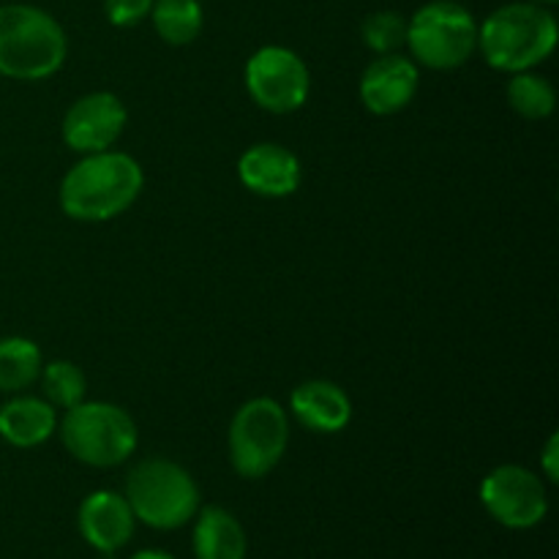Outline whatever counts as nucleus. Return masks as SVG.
<instances>
[{"mask_svg": "<svg viewBox=\"0 0 559 559\" xmlns=\"http://www.w3.org/2000/svg\"><path fill=\"white\" fill-rule=\"evenodd\" d=\"M145 186L140 162L129 153H87L60 183V207L74 222H109L129 211Z\"/></svg>", "mask_w": 559, "mask_h": 559, "instance_id": "nucleus-1", "label": "nucleus"}, {"mask_svg": "<svg viewBox=\"0 0 559 559\" xmlns=\"http://www.w3.org/2000/svg\"><path fill=\"white\" fill-rule=\"evenodd\" d=\"M559 27L549 5L508 3L478 25V49L497 71L519 74L544 63L557 47Z\"/></svg>", "mask_w": 559, "mask_h": 559, "instance_id": "nucleus-2", "label": "nucleus"}, {"mask_svg": "<svg viewBox=\"0 0 559 559\" xmlns=\"http://www.w3.org/2000/svg\"><path fill=\"white\" fill-rule=\"evenodd\" d=\"M69 41L52 14L27 3L0 5V76L38 82L63 66Z\"/></svg>", "mask_w": 559, "mask_h": 559, "instance_id": "nucleus-3", "label": "nucleus"}, {"mask_svg": "<svg viewBox=\"0 0 559 559\" xmlns=\"http://www.w3.org/2000/svg\"><path fill=\"white\" fill-rule=\"evenodd\" d=\"M126 502L136 522L173 533L200 511V489L189 469L169 459H145L126 478Z\"/></svg>", "mask_w": 559, "mask_h": 559, "instance_id": "nucleus-4", "label": "nucleus"}, {"mask_svg": "<svg viewBox=\"0 0 559 559\" xmlns=\"http://www.w3.org/2000/svg\"><path fill=\"white\" fill-rule=\"evenodd\" d=\"M60 440L76 462L109 469L123 464L136 451V424L123 407L109 402H80L66 409Z\"/></svg>", "mask_w": 559, "mask_h": 559, "instance_id": "nucleus-5", "label": "nucleus"}, {"mask_svg": "<svg viewBox=\"0 0 559 559\" xmlns=\"http://www.w3.org/2000/svg\"><path fill=\"white\" fill-rule=\"evenodd\" d=\"M407 47L426 69H459L478 49V22L456 0H431L407 20Z\"/></svg>", "mask_w": 559, "mask_h": 559, "instance_id": "nucleus-6", "label": "nucleus"}, {"mask_svg": "<svg viewBox=\"0 0 559 559\" xmlns=\"http://www.w3.org/2000/svg\"><path fill=\"white\" fill-rule=\"evenodd\" d=\"M289 442V418L282 404L260 396L246 402L229 424V462L246 480L265 478Z\"/></svg>", "mask_w": 559, "mask_h": 559, "instance_id": "nucleus-7", "label": "nucleus"}, {"mask_svg": "<svg viewBox=\"0 0 559 559\" xmlns=\"http://www.w3.org/2000/svg\"><path fill=\"white\" fill-rule=\"evenodd\" d=\"M246 91L265 112L287 115L309 98L311 74L293 49L262 47L246 63Z\"/></svg>", "mask_w": 559, "mask_h": 559, "instance_id": "nucleus-8", "label": "nucleus"}, {"mask_svg": "<svg viewBox=\"0 0 559 559\" xmlns=\"http://www.w3.org/2000/svg\"><path fill=\"white\" fill-rule=\"evenodd\" d=\"M480 502L497 524L508 530H533L549 513L546 484L527 467L502 464L480 484Z\"/></svg>", "mask_w": 559, "mask_h": 559, "instance_id": "nucleus-9", "label": "nucleus"}, {"mask_svg": "<svg viewBox=\"0 0 559 559\" xmlns=\"http://www.w3.org/2000/svg\"><path fill=\"white\" fill-rule=\"evenodd\" d=\"M126 120H129V112H126L123 102L115 93L98 91L71 104L60 131L71 151L87 156V153L109 151L123 134Z\"/></svg>", "mask_w": 559, "mask_h": 559, "instance_id": "nucleus-10", "label": "nucleus"}, {"mask_svg": "<svg viewBox=\"0 0 559 559\" xmlns=\"http://www.w3.org/2000/svg\"><path fill=\"white\" fill-rule=\"evenodd\" d=\"M420 85V71L415 60L391 52L380 55L366 66L360 76V98L374 115H396L415 98Z\"/></svg>", "mask_w": 559, "mask_h": 559, "instance_id": "nucleus-11", "label": "nucleus"}, {"mask_svg": "<svg viewBox=\"0 0 559 559\" xmlns=\"http://www.w3.org/2000/svg\"><path fill=\"white\" fill-rule=\"evenodd\" d=\"M134 513L118 491H93L82 500L80 513H76L80 535L87 546L102 555H115L118 549H123L134 535Z\"/></svg>", "mask_w": 559, "mask_h": 559, "instance_id": "nucleus-12", "label": "nucleus"}, {"mask_svg": "<svg viewBox=\"0 0 559 559\" xmlns=\"http://www.w3.org/2000/svg\"><path fill=\"white\" fill-rule=\"evenodd\" d=\"M238 178L254 194L282 200L298 191L300 162L293 151L276 142H260L240 156Z\"/></svg>", "mask_w": 559, "mask_h": 559, "instance_id": "nucleus-13", "label": "nucleus"}, {"mask_svg": "<svg viewBox=\"0 0 559 559\" xmlns=\"http://www.w3.org/2000/svg\"><path fill=\"white\" fill-rule=\"evenodd\" d=\"M289 409L304 429L317 431V435H336L347 429L353 418L349 396L336 382L328 380H311L295 388L289 396Z\"/></svg>", "mask_w": 559, "mask_h": 559, "instance_id": "nucleus-14", "label": "nucleus"}, {"mask_svg": "<svg viewBox=\"0 0 559 559\" xmlns=\"http://www.w3.org/2000/svg\"><path fill=\"white\" fill-rule=\"evenodd\" d=\"M58 429V413L47 399L14 396L0 407V440L11 448H38Z\"/></svg>", "mask_w": 559, "mask_h": 559, "instance_id": "nucleus-15", "label": "nucleus"}, {"mask_svg": "<svg viewBox=\"0 0 559 559\" xmlns=\"http://www.w3.org/2000/svg\"><path fill=\"white\" fill-rule=\"evenodd\" d=\"M191 546L197 559H246V530L227 508L207 506L197 511Z\"/></svg>", "mask_w": 559, "mask_h": 559, "instance_id": "nucleus-16", "label": "nucleus"}, {"mask_svg": "<svg viewBox=\"0 0 559 559\" xmlns=\"http://www.w3.org/2000/svg\"><path fill=\"white\" fill-rule=\"evenodd\" d=\"M151 20L158 38L173 44V47L191 44L205 25L200 0H153Z\"/></svg>", "mask_w": 559, "mask_h": 559, "instance_id": "nucleus-17", "label": "nucleus"}, {"mask_svg": "<svg viewBox=\"0 0 559 559\" xmlns=\"http://www.w3.org/2000/svg\"><path fill=\"white\" fill-rule=\"evenodd\" d=\"M41 349L25 336L0 338V393H20L41 374Z\"/></svg>", "mask_w": 559, "mask_h": 559, "instance_id": "nucleus-18", "label": "nucleus"}, {"mask_svg": "<svg viewBox=\"0 0 559 559\" xmlns=\"http://www.w3.org/2000/svg\"><path fill=\"white\" fill-rule=\"evenodd\" d=\"M508 104L516 115L527 120H544L555 112L557 107V93L546 76L530 71H519L508 82Z\"/></svg>", "mask_w": 559, "mask_h": 559, "instance_id": "nucleus-19", "label": "nucleus"}, {"mask_svg": "<svg viewBox=\"0 0 559 559\" xmlns=\"http://www.w3.org/2000/svg\"><path fill=\"white\" fill-rule=\"evenodd\" d=\"M38 380H41L44 396H47V402L55 409H71L80 402H85V374L71 360H52V364L41 366Z\"/></svg>", "mask_w": 559, "mask_h": 559, "instance_id": "nucleus-20", "label": "nucleus"}, {"mask_svg": "<svg viewBox=\"0 0 559 559\" xmlns=\"http://www.w3.org/2000/svg\"><path fill=\"white\" fill-rule=\"evenodd\" d=\"M364 44L377 55H391L407 44V20L399 11H374L360 25Z\"/></svg>", "mask_w": 559, "mask_h": 559, "instance_id": "nucleus-21", "label": "nucleus"}, {"mask_svg": "<svg viewBox=\"0 0 559 559\" xmlns=\"http://www.w3.org/2000/svg\"><path fill=\"white\" fill-rule=\"evenodd\" d=\"M153 0H104V14L115 27H134L151 16Z\"/></svg>", "mask_w": 559, "mask_h": 559, "instance_id": "nucleus-22", "label": "nucleus"}, {"mask_svg": "<svg viewBox=\"0 0 559 559\" xmlns=\"http://www.w3.org/2000/svg\"><path fill=\"white\" fill-rule=\"evenodd\" d=\"M540 469H544L549 484H557L559 480V437L557 435H551L549 440H546L544 456H540Z\"/></svg>", "mask_w": 559, "mask_h": 559, "instance_id": "nucleus-23", "label": "nucleus"}, {"mask_svg": "<svg viewBox=\"0 0 559 559\" xmlns=\"http://www.w3.org/2000/svg\"><path fill=\"white\" fill-rule=\"evenodd\" d=\"M129 559H175V557L167 555V551H162V549H142V551H136V555H131Z\"/></svg>", "mask_w": 559, "mask_h": 559, "instance_id": "nucleus-24", "label": "nucleus"}, {"mask_svg": "<svg viewBox=\"0 0 559 559\" xmlns=\"http://www.w3.org/2000/svg\"><path fill=\"white\" fill-rule=\"evenodd\" d=\"M530 3H538V5H555L557 0H530Z\"/></svg>", "mask_w": 559, "mask_h": 559, "instance_id": "nucleus-25", "label": "nucleus"}]
</instances>
